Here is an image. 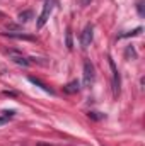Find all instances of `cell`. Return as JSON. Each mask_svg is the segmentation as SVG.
Returning a JSON list of instances; mask_svg holds the SVG:
<instances>
[{
  "mask_svg": "<svg viewBox=\"0 0 145 146\" xmlns=\"http://www.w3.org/2000/svg\"><path fill=\"white\" fill-rule=\"evenodd\" d=\"M108 63H109V68H111V73H113V92H114V97L119 95V87H121V76H119V72L114 65V60L109 56L108 58Z\"/></svg>",
  "mask_w": 145,
  "mask_h": 146,
  "instance_id": "1",
  "label": "cell"
},
{
  "mask_svg": "<svg viewBox=\"0 0 145 146\" xmlns=\"http://www.w3.org/2000/svg\"><path fill=\"white\" fill-rule=\"evenodd\" d=\"M94 78H96L94 65L91 61H85L84 63V87L85 88H91V85L94 83Z\"/></svg>",
  "mask_w": 145,
  "mask_h": 146,
  "instance_id": "2",
  "label": "cell"
},
{
  "mask_svg": "<svg viewBox=\"0 0 145 146\" xmlns=\"http://www.w3.org/2000/svg\"><path fill=\"white\" fill-rule=\"evenodd\" d=\"M92 39H94V27H92V24H87V26L84 27L82 34H80V44H82V48L87 49V48L91 46Z\"/></svg>",
  "mask_w": 145,
  "mask_h": 146,
  "instance_id": "3",
  "label": "cell"
},
{
  "mask_svg": "<svg viewBox=\"0 0 145 146\" xmlns=\"http://www.w3.org/2000/svg\"><path fill=\"white\" fill-rule=\"evenodd\" d=\"M7 54H9V58L14 61V63H17V65H21V66H29L31 65V61L26 58V56H22L21 53H17V51H14V49H7Z\"/></svg>",
  "mask_w": 145,
  "mask_h": 146,
  "instance_id": "4",
  "label": "cell"
},
{
  "mask_svg": "<svg viewBox=\"0 0 145 146\" xmlns=\"http://www.w3.org/2000/svg\"><path fill=\"white\" fill-rule=\"evenodd\" d=\"M51 9H53V7H51V3H50V2H46V3H44V7H43L41 15L38 17V24H36L38 29H41V27L48 22V19H50V15H51Z\"/></svg>",
  "mask_w": 145,
  "mask_h": 146,
  "instance_id": "5",
  "label": "cell"
},
{
  "mask_svg": "<svg viewBox=\"0 0 145 146\" xmlns=\"http://www.w3.org/2000/svg\"><path fill=\"white\" fill-rule=\"evenodd\" d=\"M28 80H29V82H31L33 85H36V87H39L41 90H44L46 94H50V95H53V94H55V90H53L51 87H48V85H46L44 82H41V80H39V78H36V76H29Z\"/></svg>",
  "mask_w": 145,
  "mask_h": 146,
  "instance_id": "6",
  "label": "cell"
},
{
  "mask_svg": "<svg viewBox=\"0 0 145 146\" xmlns=\"http://www.w3.org/2000/svg\"><path fill=\"white\" fill-rule=\"evenodd\" d=\"M63 90H65L67 94H77V92L80 90V82H79V80H72L70 83H67V85L63 87Z\"/></svg>",
  "mask_w": 145,
  "mask_h": 146,
  "instance_id": "7",
  "label": "cell"
},
{
  "mask_svg": "<svg viewBox=\"0 0 145 146\" xmlns=\"http://www.w3.org/2000/svg\"><path fill=\"white\" fill-rule=\"evenodd\" d=\"M33 17H34V12H33V10H24V12H21V14L17 15V21H19L21 24H26V22H29Z\"/></svg>",
  "mask_w": 145,
  "mask_h": 146,
  "instance_id": "8",
  "label": "cell"
},
{
  "mask_svg": "<svg viewBox=\"0 0 145 146\" xmlns=\"http://www.w3.org/2000/svg\"><path fill=\"white\" fill-rule=\"evenodd\" d=\"M5 36L14 37V39H28V41H34V36L31 34H26V33H3Z\"/></svg>",
  "mask_w": 145,
  "mask_h": 146,
  "instance_id": "9",
  "label": "cell"
},
{
  "mask_svg": "<svg viewBox=\"0 0 145 146\" xmlns=\"http://www.w3.org/2000/svg\"><path fill=\"white\" fill-rule=\"evenodd\" d=\"M142 27H137V29H133V31H130V33H123V34H118V39H123V37H133V36H138V34H142Z\"/></svg>",
  "mask_w": 145,
  "mask_h": 146,
  "instance_id": "10",
  "label": "cell"
},
{
  "mask_svg": "<svg viewBox=\"0 0 145 146\" xmlns=\"http://www.w3.org/2000/svg\"><path fill=\"white\" fill-rule=\"evenodd\" d=\"M65 44H67V49H73V36H72V31L70 29L65 34Z\"/></svg>",
  "mask_w": 145,
  "mask_h": 146,
  "instance_id": "11",
  "label": "cell"
},
{
  "mask_svg": "<svg viewBox=\"0 0 145 146\" xmlns=\"http://www.w3.org/2000/svg\"><path fill=\"white\" fill-rule=\"evenodd\" d=\"M125 56H126V58H133V60H135V58H137V51H135V48H133V46H128V48H126V51H125Z\"/></svg>",
  "mask_w": 145,
  "mask_h": 146,
  "instance_id": "12",
  "label": "cell"
},
{
  "mask_svg": "<svg viewBox=\"0 0 145 146\" xmlns=\"http://www.w3.org/2000/svg\"><path fill=\"white\" fill-rule=\"evenodd\" d=\"M137 10H138V15H140V17H144V15H145V12H144V2H142V0H138V2H137Z\"/></svg>",
  "mask_w": 145,
  "mask_h": 146,
  "instance_id": "13",
  "label": "cell"
},
{
  "mask_svg": "<svg viewBox=\"0 0 145 146\" xmlns=\"http://www.w3.org/2000/svg\"><path fill=\"white\" fill-rule=\"evenodd\" d=\"M89 117H91V119H94V121H101L104 115H103V114L99 115V112H89Z\"/></svg>",
  "mask_w": 145,
  "mask_h": 146,
  "instance_id": "14",
  "label": "cell"
},
{
  "mask_svg": "<svg viewBox=\"0 0 145 146\" xmlns=\"http://www.w3.org/2000/svg\"><path fill=\"white\" fill-rule=\"evenodd\" d=\"M14 114H15V110H3V112H2V115H3V117H7V119L14 117Z\"/></svg>",
  "mask_w": 145,
  "mask_h": 146,
  "instance_id": "15",
  "label": "cell"
},
{
  "mask_svg": "<svg viewBox=\"0 0 145 146\" xmlns=\"http://www.w3.org/2000/svg\"><path fill=\"white\" fill-rule=\"evenodd\" d=\"M3 94H5V95H9V97H15V95H17L15 92H9V90H5Z\"/></svg>",
  "mask_w": 145,
  "mask_h": 146,
  "instance_id": "16",
  "label": "cell"
},
{
  "mask_svg": "<svg viewBox=\"0 0 145 146\" xmlns=\"http://www.w3.org/2000/svg\"><path fill=\"white\" fill-rule=\"evenodd\" d=\"M89 2H92V0H80V5H82V7H85Z\"/></svg>",
  "mask_w": 145,
  "mask_h": 146,
  "instance_id": "17",
  "label": "cell"
},
{
  "mask_svg": "<svg viewBox=\"0 0 145 146\" xmlns=\"http://www.w3.org/2000/svg\"><path fill=\"white\" fill-rule=\"evenodd\" d=\"M7 121H9V119H7V117H3V115H2V117H0V124H5V122H7Z\"/></svg>",
  "mask_w": 145,
  "mask_h": 146,
  "instance_id": "18",
  "label": "cell"
},
{
  "mask_svg": "<svg viewBox=\"0 0 145 146\" xmlns=\"http://www.w3.org/2000/svg\"><path fill=\"white\" fill-rule=\"evenodd\" d=\"M0 17H3V12H2V10H0Z\"/></svg>",
  "mask_w": 145,
  "mask_h": 146,
  "instance_id": "19",
  "label": "cell"
}]
</instances>
